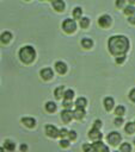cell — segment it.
<instances>
[{
	"instance_id": "cell-1",
	"label": "cell",
	"mask_w": 135,
	"mask_h": 152,
	"mask_svg": "<svg viewBox=\"0 0 135 152\" xmlns=\"http://www.w3.org/2000/svg\"><path fill=\"white\" fill-rule=\"evenodd\" d=\"M108 48L113 56H122L125 55V52L129 50V40L125 36L122 34L112 36L108 40Z\"/></svg>"
},
{
	"instance_id": "cell-2",
	"label": "cell",
	"mask_w": 135,
	"mask_h": 152,
	"mask_svg": "<svg viewBox=\"0 0 135 152\" xmlns=\"http://www.w3.org/2000/svg\"><path fill=\"white\" fill-rule=\"evenodd\" d=\"M19 58L23 63L25 64H30L31 62L35 61L36 58V51L32 46L30 45H25L19 50Z\"/></svg>"
},
{
	"instance_id": "cell-3",
	"label": "cell",
	"mask_w": 135,
	"mask_h": 152,
	"mask_svg": "<svg viewBox=\"0 0 135 152\" xmlns=\"http://www.w3.org/2000/svg\"><path fill=\"white\" fill-rule=\"evenodd\" d=\"M106 140H108V142H109L110 145L117 146V145L121 142V140H122V135H121L118 132L113 131V132H110V133L106 135Z\"/></svg>"
},
{
	"instance_id": "cell-4",
	"label": "cell",
	"mask_w": 135,
	"mask_h": 152,
	"mask_svg": "<svg viewBox=\"0 0 135 152\" xmlns=\"http://www.w3.org/2000/svg\"><path fill=\"white\" fill-rule=\"evenodd\" d=\"M62 28H63V31L65 32H67V33H73L74 31H75V28H76V23H75V20L74 19H65L63 20V23H62Z\"/></svg>"
},
{
	"instance_id": "cell-5",
	"label": "cell",
	"mask_w": 135,
	"mask_h": 152,
	"mask_svg": "<svg viewBox=\"0 0 135 152\" xmlns=\"http://www.w3.org/2000/svg\"><path fill=\"white\" fill-rule=\"evenodd\" d=\"M45 133L50 138H56V137L60 135V131L55 126H53V125H47L45 126Z\"/></svg>"
},
{
	"instance_id": "cell-6",
	"label": "cell",
	"mask_w": 135,
	"mask_h": 152,
	"mask_svg": "<svg viewBox=\"0 0 135 152\" xmlns=\"http://www.w3.org/2000/svg\"><path fill=\"white\" fill-rule=\"evenodd\" d=\"M111 17L110 15H108V14H103V15H100L99 18H98V24L102 26V27H108V26H110L111 25Z\"/></svg>"
},
{
	"instance_id": "cell-7",
	"label": "cell",
	"mask_w": 135,
	"mask_h": 152,
	"mask_svg": "<svg viewBox=\"0 0 135 152\" xmlns=\"http://www.w3.org/2000/svg\"><path fill=\"white\" fill-rule=\"evenodd\" d=\"M88 138L94 140V141H98V140H102L103 134L100 133V131L98 128H93L92 127V129H90V132H88Z\"/></svg>"
},
{
	"instance_id": "cell-8",
	"label": "cell",
	"mask_w": 135,
	"mask_h": 152,
	"mask_svg": "<svg viewBox=\"0 0 135 152\" xmlns=\"http://www.w3.org/2000/svg\"><path fill=\"white\" fill-rule=\"evenodd\" d=\"M39 75H41V77H42L44 81H49V80L53 78L54 72H53V70H51L50 68H43V69L41 70Z\"/></svg>"
},
{
	"instance_id": "cell-9",
	"label": "cell",
	"mask_w": 135,
	"mask_h": 152,
	"mask_svg": "<svg viewBox=\"0 0 135 152\" xmlns=\"http://www.w3.org/2000/svg\"><path fill=\"white\" fill-rule=\"evenodd\" d=\"M92 145H93V147H94L96 152H109V148H108V146H106L104 142H102L100 140H98V141L93 142Z\"/></svg>"
},
{
	"instance_id": "cell-10",
	"label": "cell",
	"mask_w": 135,
	"mask_h": 152,
	"mask_svg": "<svg viewBox=\"0 0 135 152\" xmlns=\"http://www.w3.org/2000/svg\"><path fill=\"white\" fill-rule=\"evenodd\" d=\"M72 118H74V114H73L72 110L65 109V110L61 112V119H62L63 122H69L72 120Z\"/></svg>"
},
{
	"instance_id": "cell-11",
	"label": "cell",
	"mask_w": 135,
	"mask_h": 152,
	"mask_svg": "<svg viewBox=\"0 0 135 152\" xmlns=\"http://www.w3.org/2000/svg\"><path fill=\"white\" fill-rule=\"evenodd\" d=\"M55 69H56V71H57L59 74H61V75L67 72V65H66V63L62 62V61H57V62L55 63Z\"/></svg>"
},
{
	"instance_id": "cell-12",
	"label": "cell",
	"mask_w": 135,
	"mask_h": 152,
	"mask_svg": "<svg viewBox=\"0 0 135 152\" xmlns=\"http://www.w3.org/2000/svg\"><path fill=\"white\" fill-rule=\"evenodd\" d=\"M103 103H104V107H105V109H106L108 112H110V110L113 108V106H115V101H113V99L110 97V96L105 97Z\"/></svg>"
},
{
	"instance_id": "cell-13",
	"label": "cell",
	"mask_w": 135,
	"mask_h": 152,
	"mask_svg": "<svg viewBox=\"0 0 135 152\" xmlns=\"http://www.w3.org/2000/svg\"><path fill=\"white\" fill-rule=\"evenodd\" d=\"M22 122H23L26 127H29V128H32V127L36 126V120H35L33 118H30V116L22 118Z\"/></svg>"
},
{
	"instance_id": "cell-14",
	"label": "cell",
	"mask_w": 135,
	"mask_h": 152,
	"mask_svg": "<svg viewBox=\"0 0 135 152\" xmlns=\"http://www.w3.org/2000/svg\"><path fill=\"white\" fill-rule=\"evenodd\" d=\"M53 7L57 11V12H62L66 7V4L63 0H54L53 1Z\"/></svg>"
},
{
	"instance_id": "cell-15",
	"label": "cell",
	"mask_w": 135,
	"mask_h": 152,
	"mask_svg": "<svg viewBox=\"0 0 135 152\" xmlns=\"http://www.w3.org/2000/svg\"><path fill=\"white\" fill-rule=\"evenodd\" d=\"M73 114H74V118L75 119H78V120H81V119H84L85 118V109L84 108H79V107H76L74 110H73Z\"/></svg>"
},
{
	"instance_id": "cell-16",
	"label": "cell",
	"mask_w": 135,
	"mask_h": 152,
	"mask_svg": "<svg viewBox=\"0 0 135 152\" xmlns=\"http://www.w3.org/2000/svg\"><path fill=\"white\" fill-rule=\"evenodd\" d=\"M4 147H5V150H7L8 152H12V151H14V148H16V142H13L12 140L7 139V140H5V142H4Z\"/></svg>"
},
{
	"instance_id": "cell-17",
	"label": "cell",
	"mask_w": 135,
	"mask_h": 152,
	"mask_svg": "<svg viewBox=\"0 0 135 152\" xmlns=\"http://www.w3.org/2000/svg\"><path fill=\"white\" fill-rule=\"evenodd\" d=\"M12 39V33L8 31H5L1 33V43L2 44H7L10 40Z\"/></svg>"
},
{
	"instance_id": "cell-18",
	"label": "cell",
	"mask_w": 135,
	"mask_h": 152,
	"mask_svg": "<svg viewBox=\"0 0 135 152\" xmlns=\"http://www.w3.org/2000/svg\"><path fill=\"white\" fill-rule=\"evenodd\" d=\"M81 45L85 48V49H91L92 45H93V40L91 38H82L81 39Z\"/></svg>"
},
{
	"instance_id": "cell-19",
	"label": "cell",
	"mask_w": 135,
	"mask_h": 152,
	"mask_svg": "<svg viewBox=\"0 0 135 152\" xmlns=\"http://www.w3.org/2000/svg\"><path fill=\"white\" fill-rule=\"evenodd\" d=\"M54 94H55V97H56V99H61V97L63 96V94H65V88H63V86H59V87L54 90Z\"/></svg>"
},
{
	"instance_id": "cell-20",
	"label": "cell",
	"mask_w": 135,
	"mask_h": 152,
	"mask_svg": "<svg viewBox=\"0 0 135 152\" xmlns=\"http://www.w3.org/2000/svg\"><path fill=\"white\" fill-rule=\"evenodd\" d=\"M86 103H87V100L85 99V97H78L76 99V101H75V107H79V108H85V106H86Z\"/></svg>"
},
{
	"instance_id": "cell-21",
	"label": "cell",
	"mask_w": 135,
	"mask_h": 152,
	"mask_svg": "<svg viewBox=\"0 0 135 152\" xmlns=\"http://www.w3.org/2000/svg\"><path fill=\"white\" fill-rule=\"evenodd\" d=\"M45 109H47V112H49V113H54V112L56 110V103L53 102V101H48V102L45 103Z\"/></svg>"
},
{
	"instance_id": "cell-22",
	"label": "cell",
	"mask_w": 135,
	"mask_h": 152,
	"mask_svg": "<svg viewBox=\"0 0 135 152\" xmlns=\"http://www.w3.org/2000/svg\"><path fill=\"white\" fill-rule=\"evenodd\" d=\"M124 131L128 133V134H133L135 132V122H128L124 127Z\"/></svg>"
},
{
	"instance_id": "cell-23",
	"label": "cell",
	"mask_w": 135,
	"mask_h": 152,
	"mask_svg": "<svg viewBox=\"0 0 135 152\" xmlns=\"http://www.w3.org/2000/svg\"><path fill=\"white\" fill-rule=\"evenodd\" d=\"M81 13H82V8L81 7H75L74 10H73V17H74V19H81L82 17H81Z\"/></svg>"
},
{
	"instance_id": "cell-24",
	"label": "cell",
	"mask_w": 135,
	"mask_h": 152,
	"mask_svg": "<svg viewBox=\"0 0 135 152\" xmlns=\"http://www.w3.org/2000/svg\"><path fill=\"white\" fill-rule=\"evenodd\" d=\"M124 13L127 14V15H133V14H135V7L133 6V5H128V6H125L124 7Z\"/></svg>"
},
{
	"instance_id": "cell-25",
	"label": "cell",
	"mask_w": 135,
	"mask_h": 152,
	"mask_svg": "<svg viewBox=\"0 0 135 152\" xmlns=\"http://www.w3.org/2000/svg\"><path fill=\"white\" fill-rule=\"evenodd\" d=\"M119 150H121V152H131V145L129 142H123V144H121Z\"/></svg>"
},
{
	"instance_id": "cell-26",
	"label": "cell",
	"mask_w": 135,
	"mask_h": 152,
	"mask_svg": "<svg viewBox=\"0 0 135 152\" xmlns=\"http://www.w3.org/2000/svg\"><path fill=\"white\" fill-rule=\"evenodd\" d=\"M63 97H65V100H72V99L74 97V91H73L72 89H67V90H65Z\"/></svg>"
},
{
	"instance_id": "cell-27",
	"label": "cell",
	"mask_w": 135,
	"mask_h": 152,
	"mask_svg": "<svg viewBox=\"0 0 135 152\" xmlns=\"http://www.w3.org/2000/svg\"><path fill=\"white\" fill-rule=\"evenodd\" d=\"M88 25H90V19H88L87 17H82V18L80 19V26H81L82 28H86Z\"/></svg>"
},
{
	"instance_id": "cell-28",
	"label": "cell",
	"mask_w": 135,
	"mask_h": 152,
	"mask_svg": "<svg viewBox=\"0 0 135 152\" xmlns=\"http://www.w3.org/2000/svg\"><path fill=\"white\" fill-rule=\"evenodd\" d=\"M124 112H125V108L123 107V106H117L116 107V109H115V114L117 115V116H122L123 114H124Z\"/></svg>"
},
{
	"instance_id": "cell-29",
	"label": "cell",
	"mask_w": 135,
	"mask_h": 152,
	"mask_svg": "<svg viewBox=\"0 0 135 152\" xmlns=\"http://www.w3.org/2000/svg\"><path fill=\"white\" fill-rule=\"evenodd\" d=\"M82 150H84V152H96V150H94L92 144H84L82 145Z\"/></svg>"
},
{
	"instance_id": "cell-30",
	"label": "cell",
	"mask_w": 135,
	"mask_h": 152,
	"mask_svg": "<svg viewBox=\"0 0 135 152\" xmlns=\"http://www.w3.org/2000/svg\"><path fill=\"white\" fill-rule=\"evenodd\" d=\"M72 104H73V103H72V100H65L62 106H63L66 109H69V108H72Z\"/></svg>"
},
{
	"instance_id": "cell-31",
	"label": "cell",
	"mask_w": 135,
	"mask_h": 152,
	"mask_svg": "<svg viewBox=\"0 0 135 152\" xmlns=\"http://www.w3.org/2000/svg\"><path fill=\"white\" fill-rule=\"evenodd\" d=\"M125 61V55H122V56H117L116 57V63L117 64H121V63H123Z\"/></svg>"
},
{
	"instance_id": "cell-32",
	"label": "cell",
	"mask_w": 135,
	"mask_h": 152,
	"mask_svg": "<svg viewBox=\"0 0 135 152\" xmlns=\"http://www.w3.org/2000/svg\"><path fill=\"white\" fill-rule=\"evenodd\" d=\"M60 146H61V147H68V146H69V140H67V139H61Z\"/></svg>"
},
{
	"instance_id": "cell-33",
	"label": "cell",
	"mask_w": 135,
	"mask_h": 152,
	"mask_svg": "<svg viewBox=\"0 0 135 152\" xmlns=\"http://www.w3.org/2000/svg\"><path fill=\"white\" fill-rule=\"evenodd\" d=\"M113 122H115V125H116V126H121V125L123 124V119H122V116H117V118L115 119V121H113Z\"/></svg>"
},
{
	"instance_id": "cell-34",
	"label": "cell",
	"mask_w": 135,
	"mask_h": 152,
	"mask_svg": "<svg viewBox=\"0 0 135 152\" xmlns=\"http://www.w3.org/2000/svg\"><path fill=\"white\" fill-rule=\"evenodd\" d=\"M68 137H69L70 140H74V139L76 138V132H75V131H69V132H68Z\"/></svg>"
},
{
	"instance_id": "cell-35",
	"label": "cell",
	"mask_w": 135,
	"mask_h": 152,
	"mask_svg": "<svg viewBox=\"0 0 135 152\" xmlns=\"http://www.w3.org/2000/svg\"><path fill=\"white\" fill-rule=\"evenodd\" d=\"M127 0H116V6L118 7V8H122V7H124V2H125Z\"/></svg>"
},
{
	"instance_id": "cell-36",
	"label": "cell",
	"mask_w": 135,
	"mask_h": 152,
	"mask_svg": "<svg viewBox=\"0 0 135 152\" xmlns=\"http://www.w3.org/2000/svg\"><path fill=\"white\" fill-rule=\"evenodd\" d=\"M129 99H130L133 102H135V88L129 91Z\"/></svg>"
},
{
	"instance_id": "cell-37",
	"label": "cell",
	"mask_w": 135,
	"mask_h": 152,
	"mask_svg": "<svg viewBox=\"0 0 135 152\" xmlns=\"http://www.w3.org/2000/svg\"><path fill=\"white\" fill-rule=\"evenodd\" d=\"M68 132H69V131H67L66 128H61V129H60V137H62V138H63V137L68 135Z\"/></svg>"
},
{
	"instance_id": "cell-38",
	"label": "cell",
	"mask_w": 135,
	"mask_h": 152,
	"mask_svg": "<svg viewBox=\"0 0 135 152\" xmlns=\"http://www.w3.org/2000/svg\"><path fill=\"white\" fill-rule=\"evenodd\" d=\"M99 127H102V121L100 120H96L94 124H93V128H98L99 129Z\"/></svg>"
},
{
	"instance_id": "cell-39",
	"label": "cell",
	"mask_w": 135,
	"mask_h": 152,
	"mask_svg": "<svg viewBox=\"0 0 135 152\" xmlns=\"http://www.w3.org/2000/svg\"><path fill=\"white\" fill-rule=\"evenodd\" d=\"M128 20H129V23H131V24H134V25H135V14L130 15V17L128 18Z\"/></svg>"
},
{
	"instance_id": "cell-40",
	"label": "cell",
	"mask_w": 135,
	"mask_h": 152,
	"mask_svg": "<svg viewBox=\"0 0 135 152\" xmlns=\"http://www.w3.org/2000/svg\"><path fill=\"white\" fill-rule=\"evenodd\" d=\"M26 150H27V146H26L25 144H22V145H20V151H22V152H25Z\"/></svg>"
},
{
	"instance_id": "cell-41",
	"label": "cell",
	"mask_w": 135,
	"mask_h": 152,
	"mask_svg": "<svg viewBox=\"0 0 135 152\" xmlns=\"http://www.w3.org/2000/svg\"><path fill=\"white\" fill-rule=\"evenodd\" d=\"M127 1H129V2H130V5H131V4H134V2H135V0H127Z\"/></svg>"
},
{
	"instance_id": "cell-42",
	"label": "cell",
	"mask_w": 135,
	"mask_h": 152,
	"mask_svg": "<svg viewBox=\"0 0 135 152\" xmlns=\"http://www.w3.org/2000/svg\"><path fill=\"white\" fill-rule=\"evenodd\" d=\"M0 152H4V147H1V150H0Z\"/></svg>"
},
{
	"instance_id": "cell-43",
	"label": "cell",
	"mask_w": 135,
	"mask_h": 152,
	"mask_svg": "<svg viewBox=\"0 0 135 152\" xmlns=\"http://www.w3.org/2000/svg\"><path fill=\"white\" fill-rule=\"evenodd\" d=\"M115 152H119V151H115Z\"/></svg>"
},
{
	"instance_id": "cell-44",
	"label": "cell",
	"mask_w": 135,
	"mask_h": 152,
	"mask_svg": "<svg viewBox=\"0 0 135 152\" xmlns=\"http://www.w3.org/2000/svg\"><path fill=\"white\" fill-rule=\"evenodd\" d=\"M134 144H135V140H134Z\"/></svg>"
},
{
	"instance_id": "cell-45",
	"label": "cell",
	"mask_w": 135,
	"mask_h": 152,
	"mask_svg": "<svg viewBox=\"0 0 135 152\" xmlns=\"http://www.w3.org/2000/svg\"><path fill=\"white\" fill-rule=\"evenodd\" d=\"M51 1H54V0H51Z\"/></svg>"
}]
</instances>
